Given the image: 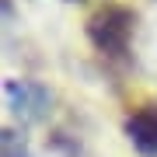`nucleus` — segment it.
<instances>
[{
  "label": "nucleus",
  "instance_id": "nucleus-1",
  "mask_svg": "<svg viewBox=\"0 0 157 157\" xmlns=\"http://www.w3.org/2000/svg\"><path fill=\"white\" fill-rule=\"evenodd\" d=\"M136 35V14L122 4H108L87 17V39L91 45L112 63H126Z\"/></svg>",
  "mask_w": 157,
  "mask_h": 157
},
{
  "label": "nucleus",
  "instance_id": "nucleus-2",
  "mask_svg": "<svg viewBox=\"0 0 157 157\" xmlns=\"http://www.w3.org/2000/svg\"><path fill=\"white\" fill-rule=\"evenodd\" d=\"M4 101H7V112L17 115L21 122H39L45 119L52 105L49 87L35 84V80H21V77H7L4 80Z\"/></svg>",
  "mask_w": 157,
  "mask_h": 157
},
{
  "label": "nucleus",
  "instance_id": "nucleus-3",
  "mask_svg": "<svg viewBox=\"0 0 157 157\" xmlns=\"http://www.w3.org/2000/svg\"><path fill=\"white\" fill-rule=\"evenodd\" d=\"M126 140L136 147V154L157 157V105H140L133 115H126Z\"/></svg>",
  "mask_w": 157,
  "mask_h": 157
},
{
  "label": "nucleus",
  "instance_id": "nucleus-4",
  "mask_svg": "<svg viewBox=\"0 0 157 157\" xmlns=\"http://www.w3.org/2000/svg\"><path fill=\"white\" fill-rule=\"evenodd\" d=\"M4 157H28V150H25L21 136L11 133V129H4Z\"/></svg>",
  "mask_w": 157,
  "mask_h": 157
},
{
  "label": "nucleus",
  "instance_id": "nucleus-5",
  "mask_svg": "<svg viewBox=\"0 0 157 157\" xmlns=\"http://www.w3.org/2000/svg\"><path fill=\"white\" fill-rule=\"evenodd\" d=\"M70 4H80V0H70Z\"/></svg>",
  "mask_w": 157,
  "mask_h": 157
}]
</instances>
